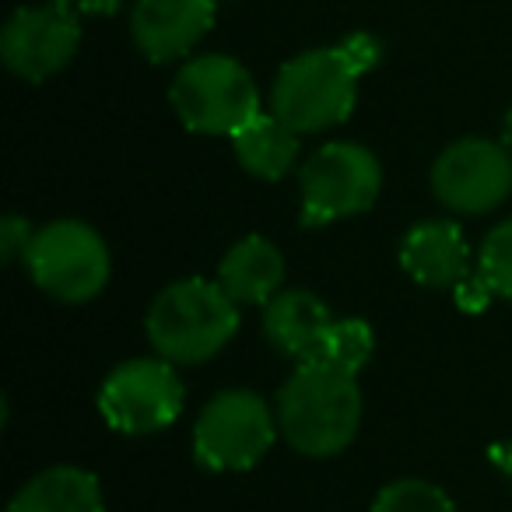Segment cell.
<instances>
[{"instance_id":"1","label":"cell","mask_w":512,"mask_h":512,"mask_svg":"<svg viewBox=\"0 0 512 512\" xmlns=\"http://www.w3.org/2000/svg\"><path fill=\"white\" fill-rule=\"evenodd\" d=\"M278 425L295 453L337 456L362 425L358 376L323 362H299L278 393Z\"/></svg>"},{"instance_id":"2","label":"cell","mask_w":512,"mask_h":512,"mask_svg":"<svg viewBox=\"0 0 512 512\" xmlns=\"http://www.w3.org/2000/svg\"><path fill=\"white\" fill-rule=\"evenodd\" d=\"M144 327L158 358L172 365H200L235 337L239 302L218 281L186 278L155 295Z\"/></svg>"},{"instance_id":"3","label":"cell","mask_w":512,"mask_h":512,"mask_svg":"<svg viewBox=\"0 0 512 512\" xmlns=\"http://www.w3.org/2000/svg\"><path fill=\"white\" fill-rule=\"evenodd\" d=\"M358 74L341 46H320L292 57L271 85V113L299 134H320L355 113Z\"/></svg>"},{"instance_id":"4","label":"cell","mask_w":512,"mask_h":512,"mask_svg":"<svg viewBox=\"0 0 512 512\" xmlns=\"http://www.w3.org/2000/svg\"><path fill=\"white\" fill-rule=\"evenodd\" d=\"M179 123L204 137H232L260 109V88L253 74L225 53H204L186 60L169 88Z\"/></svg>"},{"instance_id":"5","label":"cell","mask_w":512,"mask_h":512,"mask_svg":"<svg viewBox=\"0 0 512 512\" xmlns=\"http://www.w3.org/2000/svg\"><path fill=\"white\" fill-rule=\"evenodd\" d=\"M383 190V165L365 144L334 141L309 155L299 169L302 228L334 225L369 211Z\"/></svg>"},{"instance_id":"6","label":"cell","mask_w":512,"mask_h":512,"mask_svg":"<svg viewBox=\"0 0 512 512\" xmlns=\"http://www.w3.org/2000/svg\"><path fill=\"white\" fill-rule=\"evenodd\" d=\"M29 267L32 281L67 306L92 302L113 274V256L109 246L92 225L85 221H50L46 228H36L29 253L22 260Z\"/></svg>"},{"instance_id":"7","label":"cell","mask_w":512,"mask_h":512,"mask_svg":"<svg viewBox=\"0 0 512 512\" xmlns=\"http://www.w3.org/2000/svg\"><path fill=\"white\" fill-rule=\"evenodd\" d=\"M278 432V414L264 397L249 390H225L207 400L193 425V456L200 467L218 474L249 470L264 460Z\"/></svg>"},{"instance_id":"8","label":"cell","mask_w":512,"mask_h":512,"mask_svg":"<svg viewBox=\"0 0 512 512\" xmlns=\"http://www.w3.org/2000/svg\"><path fill=\"white\" fill-rule=\"evenodd\" d=\"M186 404L183 379L165 358H130L116 365L99 390V414L123 435H151L169 428Z\"/></svg>"},{"instance_id":"9","label":"cell","mask_w":512,"mask_h":512,"mask_svg":"<svg viewBox=\"0 0 512 512\" xmlns=\"http://www.w3.org/2000/svg\"><path fill=\"white\" fill-rule=\"evenodd\" d=\"M81 50V15L57 0L25 4L0 32V57L15 78L43 85Z\"/></svg>"},{"instance_id":"10","label":"cell","mask_w":512,"mask_h":512,"mask_svg":"<svg viewBox=\"0 0 512 512\" xmlns=\"http://www.w3.org/2000/svg\"><path fill=\"white\" fill-rule=\"evenodd\" d=\"M432 190L460 214H488L512 193V151L502 141L463 137L432 165Z\"/></svg>"},{"instance_id":"11","label":"cell","mask_w":512,"mask_h":512,"mask_svg":"<svg viewBox=\"0 0 512 512\" xmlns=\"http://www.w3.org/2000/svg\"><path fill=\"white\" fill-rule=\"evenodd\" d=\"M218 0H134L130 39L151 64H172L197 50L211 32Z\"/></svg>"},{"instance_id":"12","label":"cell","mask_w":512,"mask_h":512,"mask_svg":"<svg viewBox=\"0 0 512 512\" xmlns=\"http://www.w3.org/2000/svg\"><path fill=\"white\" fill-rule=\"evenodd\" d=\"M400 267L425 288H453L470 271V242L456 221H421L400 242Z\"/></svg>"},{"instance_id":"13","label":"cell","mask_w":512,"mask_h":512,"mask_svg":"<svg viewBox=\"0 0 512 512\" xmlns=\"http://www.w3.org/2000/svg\"><path fill=\"white\" fill-rule=\"evenodd\" d=\"M334 313L327 309V302L316 299L306 288L295 292H278L264 306V334L281 355L295 358V362H309L320 348V341L327 337Z\"/></svg>"},{"instance_id":"14","label":"cell","mask_w":512,"mask_h":512,"mask_svg":"<svg viewBox=\"0 0 512 512\" xmlns=\"http://www.w3.org/2000/svg\"><path fill=\"white\" fill-rule=\"evenodd\" d=\"M285 281V256L264 235L239 239L218 264V285L239 306H267Z\"/></svg>"},{"instance_id":"15","label":"cell","mask_w":512,"mask_h":512,"mask_svg":"<svg viewBox=\"0 0 512 512\" xmlns=\"http://www.w3.org/2000/svg\"><path fill=\"white\" fill-rule=\"evenodd\" d=\"M299 137V130H292L281 116L267 109V113H256L253 120L235 130L232 151L249 176L274 183V179L288 176L292 165L299 162Z\"/></svg>"},{"instance_id":"16","label":"cell","mask_w":512,"mask_h":512,"mask_svg":"<svg viewBox=\"0 0 512 512\" xmlns=\"http://www.w3.org/2000/svg\"><path fill=\"white\" fill-rule=\"evenodd\" d=\"M8 512H102L99 477L81 467H50L18 488Z\"/></svg>"},{"instance_id":"17","label":"cell","mask_w":512,"mask_h":512,"mask_svg":"<svg viewBox=\"0 0 512 512\" xmlns=\"http://www.w3.org/2000/svg\"><path fill=\"white\" fill-rule=\"evenodd\" d=\"M372 348H376V334H372V327L365 320L348 316V320L330 323L327 337L320 341V348H316V355L309 358V362H323V365H330V369H341V372L358 376V372L369 365Z\"/></svg>"},{"instance_id":"18","label":"cell","mask_w":512,"mask_h":512,"mask_svg":"<svg viewBox=\"0 0 512 512\" xmlns=\"http://www.w3.org/2000/svg\"><path fill=\"white\" fill-rule=\"evenodd\" d=\"M372 512H456V502L439 484L404 477V481H393L379 491Z\"/></svg>"},{"instance_id":"19","label":"cell","mask_w":512,"mask_h":512,"mask_svg":"<svg viewBox=\"0 0 512 512\" xmlns=\"http://www.w3.org/2000/svg\"><path fill=\"white\" fill-rule=\"evenodd\" d=\"M477 271L491 281L495 295L512 299V218H505L488 232L481 256H477Z\"/></svg>"},{"instance_id":"20","label":"cell","mask_w":512,"mask_h":512,"mask_svg":"<svg viewBox=\"0 0 512 512\" xmlns=\"http://www.w3.org/2000/svg\"><path fill=\"white\" fill-rule=\"evenodd\" d=\"M337 46H341L344 60L355 67L358 78H365V74H372L383 64V43H379L372 32H351V36H344Z\"/></svg>"},{"instance_id":"21","label":"cell","mask_w":512,"mask_h":512,"mask_svg":"<svg viewBox=\"0 0 512 512\" xmlns=\"http://www.w3.org/2000/svg\"><path fill=\"white\" fill-rule=\"evenodd\" d=\"M32 239H36V228H32L29 218H22V214H8V218L0 221V256H4V264L25 260Z\"/></svg>"},{"instance_id":"22","label":"cell","mask_w":512,"mask_h":512,"mask_svg":"<svg viewBox=\"0 0 512 512\" xmlns=\"http://www.w3.org/2000/svg\"><path fill=\"white\" fill-rule=\"evenodd\" d=\"M453 299H456V306H460L463 313H484V309L491 306V299H495V288H491V281L484 278L481 271H477V274L467 271L453 285Z\"/></svg>"},{"instance_id":"23","label":"cell","mask_w":512,"mask_h":512,"mask_svg":"<svg viewBox=\"0 0 512 512\" xmlns=\"http://www.w3.org/2000/svg\"><path fill=\"white\" fill-rule=\"evenodd\" d=\"M64 8L78 11V15H92V18H106V15H116V11L127 4V0H57Z\"/></svg>"},{"instance_id":"24","label":"cell","mask_w":512,"mask_h":512,"mask_svg":"<svg viewBox=\"0 0 512 512\" xmlns=\"http://www.w3.org/2000/svg\"><path fill=\"white\" fill-rule=\"evenodd\" d=\"M498 467H502L505 474L512 477V442H509V446H502V449H498Z\"/></svg>"},{"instance_id":"25","label":"cell","mask_w":512,"mask_h":512,"mask_svg":"<svg viewBox=\"0 0 512 512\" xmlns=\"http://www.w3.org/2000/svg\"><path fill=\"white\" fill-rule=\"evenodd\" d=\"M502 144L512 151V109L505 113V120H502Z\"/></svg>"}]
</instances>
